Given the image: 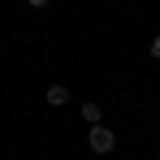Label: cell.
I'll use <instances>...</instances> for the list:
<instances>
[{
  "label": "cell",
  "instance_id": "obj_5",
  "mask_svg": "<svg viewBox=\"0 0 160 160\" xmlns=\"http://www.w3.org/2000/svg\"><path fill=\"white\" fill-rule=\"evenodd\" d=\"M26 4L30 9H48V0H26Z\"/></svg>",
  "mask_w": 160,
  "mask_h": 160
},
{
  "label": "cell",
  "instance_id": "obj_2",
  "mask_svg": "<svg viewBox=\"0 0 160 160\" xmlns=\"http://www.w3.org/2000/svg\"><path fill=\"white\" fill-rule=\"evenodd\" d=\"M43 100H48V104H52V108H61V104H69V87H65V82H52V87L43 91Z\"/></svg>",
  "mask_w": 160,
  "mask_h": 160
},
{
  "label": "cell",
  "instance_id": "obj_4",
  "mask_svg": "<svg viewBox=\"0 0 160 160\" xmlns=\"http://www.w3.org/2000/svg\"><path fill=\"white\" fill-rule=\"evenodd\" d=\"M152 56H156V61H160V35H156V39H152Z\"/></svg>",
  "mask_w": 160,
  "mask_h": 160
},
{
  "label": "cell",
  "instance_id": "obj_3",
  "mask_svg": "<svg viewBox=\"0 0 160 160\" xmlns=\"http://www.w3.org/2000/svg\"><path fill=\"white\" fill-rule=\"evenodd\" d=\"M82 121H87V126L104 121V112H100V104H95V100H87V104H82Z\"/></svg>",
  "mask_w": 160,
  "mask_h": 160
},
{
  "label": "cell",
  "instance_id": "obj_1",
  "mask_svg": "<svg viewBox=\"0 0 160 160\" xmlns=\"http://www.w3.org/2000/svg\"><path fill=\"white\" fill-rule=\"evenodd\" d=\"M87 147H91L95 156H108V152L117 147V134L108 130L104 121H95V126H91V134H87Z\"/></svg>",
  "mask_w": 160,
  "mask_h": 160
}]
</instances>
